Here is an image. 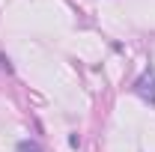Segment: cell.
<instances>
[{"mask_svg":"<svg viewBox=\"0 0 155 152\" xmlns=\"http://www.w3.org/2000/svg\"><path fill=\"white\" fill-rule=\"evenodd\" d=\"M134 93L146 101H155V72H143L140 81L134 84Z\"/></svg>","mask_w":155,"mask_h":152,"instance_id":"obj_1","label":"cell"},{"mask_svg":"<svg viewBox=\"0 0 155 152\" xmlns=\"http://www.w3.org/2000/svg\"><path fill=\"white\" fill-rule=\"evenodd\" d=\"M18 152H42V149H39L36 143H30V140H21V143H18Z\"/></svg>","mask_w":155,"mask_h":152,"instance_id":"obj_2","label":"cell"},{"mask_svg":"<svg viewBox=\"0 0 155 152\" xmlns=\"http://www.w3.org/2000/svg\"><path fill=\"white\" fill-rule=\"evenodd\" d=\"M0 66H3L6 72H12V63H9V57H6V54H0Z\"/></svg>","mask_w":155,"mask_h":152,"instance_id":"obj_3","label":"cell"}]
</instances>
